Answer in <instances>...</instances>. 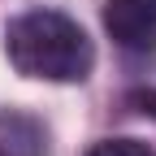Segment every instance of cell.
<instances>
[{
  "label": "cell",
  "mask_w": 156,
  "mask_h": 156,
  "mask_svg": "<svg viewBox=\"0 0 156 156\" xmlns=\"http://www.w3.org/2000/svg\"><path fill=\"white\" fill-rule=\"evenodd\" d=\"M5 52L22 78H44V83H83L95 65L87 30L56 9L17 13L5 26Z\"/></svg>",
  "instance_id": "1"
},
{
  "label": "cell",
  "mask_w": 156,
  "mask_h": 156,
  "mask_svg": "<svg viewBox=\"0 0 156 156\" xmlns=\"http://www.w3.org/2000/svg\"><path fill=\"white\" fill-rule=\"evenodd\" d=\"M104 30L126 52H152L156 48V0H108Z\"/></svg>",
  "instance_id": "2"
},
{
  "label": "cell",
  "mask_w": 156,
  "mask_h": 156,
  "mask_svg": "<svg viewBox=\"0 0 156 156\" xmlns=\"http://www.w3.org/2000/svg\"><path fill=\"white\" fill-rule=\"evenodd\" d=\"M87 156H156V152L143 139H104V143H95Z\"/></svg>",
  "instance_id": "3"
}]
</instances>
